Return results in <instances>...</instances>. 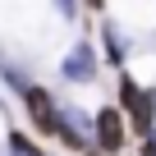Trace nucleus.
<instances>
[{"instance_id":"1","label":"nucleus","mask_w":156,"mask_h":156,"mask_svg":"<svg viewBox=\"0 0 156 156\" xmlns=\"http://www.w3.org/2000/svg\"><path fill=\"white\" fill-rule=\"evenodd\" d=\"M92 142L97 147H106V151H124V142H129V124H124V110L119 106H101L97 115H92Z\"/></svg>"},{"instance_id":"10","label":"nucleus","mask_w":156,"mask_h":156,"mask_svg":"<svg viewBox=\"0 0 156 156\" xmlns=\"http://www.w3.org/2000/svg\"><path fill=\"white\" fill-rule=\"evenodd\" d=\"M55 9H60V19H78V0H55Z\"/></svg>"},{"instance_id":"3","label":"nucleus","mask_w":156,"mask_h":156,"mask_svg":"<svg viewBox=\"0 0 156 156\" xmlns=\"http://www.w3.org/2000/svg\"><path fill=\"white\" fill-rule=\"evenodd\" d=\"M60 78L64 83H92L97 78V51H92V41H73L69 46V55L60 60Z\"/></svg>"},{"instance_id":"12","label":"nucleus","mask_w":156,"mask_h":156,"mask_svg":"<svg viewBox=\"0 0 156 156\" xmlns=\"http://www.w3.org/2000/svg\"><path fill=\"white\" fill-rule=\"evenodd\" d=\"M83 5H87V9H106V0H83Z\"/></svg>"},{"instance_id":"4","label":"nucleus","mask_w":156,"mask_h":156,"mask_svg":"<svg viewBox=\"0 0 156 156\" xmlns=\"http://www.w3.org/2000/svg\"><path fill=\"white\" fill-rule=\"evenodd\" d=\"M55 138H60V142H64L69 151H83V147L92 142V115L60 106V124H55Z\"/></svg>"},{"instance_id":"11","label":"nucleus","mask_w":156,"mask_h":156,"mask_svg":"<svg viewBox=\"0 0 156 156\" xmlns=\"http://www.w3.org/2000/svg\"><path fill=\"white\" fill-rule=\"evenodd\" d=\"M78 156H115V151H106V147H97V142H87V147L78 151Z\"/></svg>"},{"instance_id":"5","label":"nucleus","mask_w":156,"mask_h":156,"mask_svg":"<svg viewBox=\"0 0 156 156\" xmlns=\"http://www.w3.org/2000/svg\"><path fill=\"white\" fill-rule=\"evenodd\" d=\"M124 115H129L133 133L142 138V133H147V129L156 124V87H142V92H138V101H133V106H129Z\"/></svg>"},{"instance_id":"8","label":"nucleus","mask_w":156,"mask_h":156,"mask_svg":"<svg viewBox=\"0 0 156 156\" xmlns=\"http://www.w3.org/2000/svg\"><path fill=\"white\" fill-rule=\"evenodd\" d=\"M115 87H119V110H129V106L138 101V92H142V87L133 83V78H129V73H119V78H115Z\"/></svg>"},{"instance_id":"6","label":"nucleus","mask_w":156,"mask_h":156,"mask_svg":"<svg viewBox=\"0 0 156 156\" xmlns=\"http://www.w3.org/2000/svg\"><path fill=\"white\" fill-rule=\"evenodd\" d=\"M101 41H106V60H110L115 69H124V60H129V32L106 19V23H101Z\"/></svg>"},{"instance_id":"7","label":"nucleus","mask_w":156,"mask_h":156,"mask_svg":"<svg viewBox=\"0 0 156 156\" xmlns=\"http://www.w3.org/2000/svg\"><path fill=\"white\" fill-rule=\"evenodd\" d=\"M5 142H9V156H41V147H37L28 133H9Z\"/></svg>"},{"instance_id":"9","label":"nucleus","mask_w":156,"mask_h":156,"mask_svg":"<svg viewBox=\"0 0 156 156\" xmlns=\"http://www.w3.org/2000/svg\"><path fill=\"white\" fill-rule=\"evenodd\" d=\"M138 156H156V124L142 133V142H138Z\"/></svg>"},{"instance_id":"2","label":"nucleus","mask_w":156,"mask_h":156,"mask_svg":"<svg viewBox=\"0 0 156 156\" xmlns=\"http://www.w3.org/2000/svg\"><path fill=\"white\" fill-rule=\"evenodd\" d=\"M23 106H28L32 129H37L41 138H55V124H60V106H55V97H51L46 87L28 83V87H23Z\"/></svg>"}]
</instances>
